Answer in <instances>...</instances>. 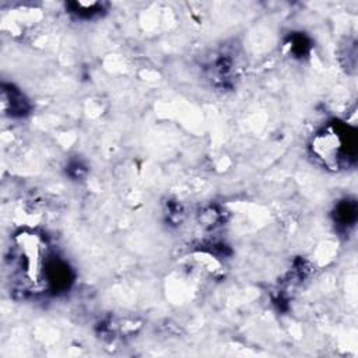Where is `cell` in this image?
Instances as JSON below:
<instances>
[{"label":"cell","mask_w":358,"mask_h":358,"mask_svg":"<svg viewBox=\"0 0 358 358\" xmlns=\"http://www.w3.org/2000/svg\"><path fill=\"white\" fill-rule=\"evenodd\" d=\"M312 151L327 168L337 171L348 166L357 155L355 133L348 126L331 123L313 137Z\"/></svg>","instance_id":"obj_1"},{"label":"cell","mask_w":358,"mask_h":358,"mask_svg":"<svg viewBox=\"0 0 358 358\" xmlns=\"http://www.w3.org/2000/svg\"><path fill=\"white\" fill-rule=\"evenodd\" d=\"M336 218L340 225L352 227L355 222V218H357L355 204L350 203V201H344V203L338 204L337 211H336Z\"/></svg>","instance_id":"obj_2"}]
</instances>
